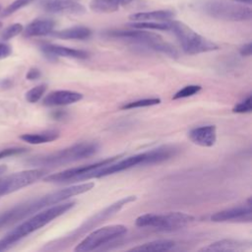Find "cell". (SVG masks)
<instances>
[{"label": "cell", "mask_w": 252, "mask_h": 252, "mask_svg": "<svg viewBox=\"0 0 252 252\" xmlns=\"http://www.w3.org/2000/svg\"><path fill=\"white\" fill-rule=\"evenodd\" d=\"M94 182H85L81 184L70 185L66 188L48 193L36 199L22 203L0 215V228L20 221L30 216L53 205L61 203L66 199L86 193L93 189Z\"/></svg>", "instance_id": "obj_1"}, {"label": "cell", "mask_w": 252, "mask_h": 252, "mask_svg": "<svg viewBox=\"0 0 252 252\" xmlns=\"http://www.w3.org/2000/svg\"><path fill=\"white\" fill-rule=\"evenodd\" d=\"M177 149L172 146H162L156 149L149 150L144 153H140L118 161L114 160L113 162L101 166L99 168L94 169L86 173L82 180H88L91 178H99L107 176L116 172H120L138 165H152L156 163H160L173 156H175Z\"/></svg>", "instance_id": "obj_2"}, {"label": "cell", "mask_w": 252, "mask_h": 252, "mask_svg": "<svg viewBox=\"0 0 252 252\" xmlns=\"http://www.w3.org/2000/svg\"><path fill=\"white\" fill-rule=\"evenodd\" d=\"M76 202H61L56 205L47 207L28 218L25 221L17 225L14 229L8 232L0 239V251H4L20 241L29 234L43 227L51 220L62 216L75 206Z\"/></svg>", "instance_id": "obj_3"}, {"label": "cell", "mask_w": 252, "mask_h": 252, "mask_svg": "<svg viewBox=\"0 0 252 252\" xmlns=\"http://www.w3.org/2000/svg\"><path fill=\"white\" fill-rule=\"evenodd\" d=\"M104 35L110 38L121 39L138 44L167 55L171 58L178 57V51L172 44L164 41L159 34L148 32V30L135 28H131L129 30H109L104 32Z\"/></svg>", "instance_id": "obj_4"}, {"label": "cell", "mask_w": 252, "mask_h": 252, "mask_svg": "<svg viewBox=\"0 0 252 252\" xmlns=\"http://www.w3.org/2000/svg\"><path fill=\"white\" fill-rule=\"evenodd\" d=\"M98 150V145L94 142H82L72 145L57 152L34 157L28 162L34 166H56L74 162L94 155Z\"/></svg>", "instance_id": "obj_5"}, {"label": "cell", "mask_w": 252, "mask_h": 252, "mask_svg": "<svg viewBox=\"0 0 252 252\" xmlns=\"http://www.w3.org/2000/svg\"><path fill=\"white\" fill-rule=\"evenodd\" d=\"M170 31L175 34L182 50L194 55L219 49V45L197 33L187 25L179 21H170Z\"/></svg>", "instance_id": "obj_6"}, {"label": "cell", "mask_w": 252, "mask_h": 252, "mask_svg": "<svg viewBox=\"0 0 252 252\" xmlns=\"http://www.w3.org/2000/svg\"><path fill=\"white\" fill-rule=\"evenodd\" d=\"M201 8L208 16L226 22L249 21L252 17L250 6L238 2L213 0L205 2Z\"/></svg>", "instance_id": "obj_7"}, {"label": "cell", "mask_w": 252, "mask_h": 252, "mask_svg": "<svg viewBox=\"0 0 252 252\" xmlns=\"http://www.w3.org/2000/svg\"><path fill=\"white\" fill-rule=\"evenodd\" d=\"M194 220V217L181 212L166 214H145L139 216L135 223L139 227H154L161 230H176L185 227Z\"/></svg>", "instance_id": "obj_8"}, {"label": "cell", "mask_w": 252, "mask_h": 252, "mask_svg": "<svg viewBox=\"0 0 252 252\" xmlns=\"http://www.w3.org/2000/svg\"><path fill=\"white\" fill-rule=\"evenodd\" d=\"M127 232V227L123 224H111L102 226L92 231L74 248L76 252L92 251L100 246L123 236Z\"/></svg>", "instance_id": "obj_9"}, {"label": "cell", "mask_w": 252, "mask_h": 252, "mask_svg": "<svg viewBox=\"0 0 252 252\" xmlns=\"http://www.w3.org/2000/svg\"><path fill=\"white\" fill-rule=\"evenodd\" d=\"M137 199L136 196H126V197H123L121 199H119L118 201L112 203L111 205L107 206L106 208H104L103 210L97 212L96 214H94V216H92L90 219L86 220V221L79 227H77L70 235L66 236L61 244L67 242V241H74L75 239H77L78 237H80V235L86 233L87 231L91 230L92 228L95 227L96 225L100 224L102 221H104L105 220L111 218L112 216H114L116 213H118L125 205L131 203V202H134L135 200Z\"/></svg>", "instance_id": "obj_10"}, {"label": "cell", "mask_w": 252, "mask_h": 252, "mask_svg": "<svg viewBox=\"0 0 252 252\" xmlns=\"http://www.w3.org/2000/svg\"><path fill=\"white\" fill-rule=\"evenodd\" d=\"M47 173L46 169L33 168L15 172L0 178V196L7 195L27 187L41 179Z\"/></svg>", "instance_id": "obj_11"}, {"label": "cell", "mask_w": 252, "mask_h": 252, "mask_svg": "<svg viewBox=\"0 0 252 252\" xmlns=\"http://www.w3.org/2000/svg\"><path fill=\"white\" fill-rule=\"evenodd\" d=\"M121 156H114L111 158H107L104 159H101L99 161L94 162V163H90L87 165H83V166H77V167H72V168H68L65 170H62L60 172H56L53 174H49L46 176H43V181L45 182H50V183H65V182H71V181H79L82 180V177L96 168H99L101 166H104L106 164H109L111 162H113L114 160H117Z\"/></svg>", "instance_id": "obj_12"}, {"label": "cell", "mask_w": 252, "mask_h": 252, "mask_svg": "<svg viewBox=\"0 0 252 252\" xmlns=\"http://www.w3.org/2000/svg\"><path fill=\"white\" fill-rule=\"evenodd\" d=\"M211 220L216 222L251 221V199L249 198L245 205L225 209L212 215Z\"/></svg>", "instance_id": "obj_13"}, {"label": "cell", "mask_w": 252, "mask_h": 252, "mask_svg": "<svg viewBox=\"0 0 252 252\" xmlns=\"http://www.w3.org/2000/svg\"><path fill=\"white\" fill-rule=\"evenodd\" d=\"M41 7L44 11L53 14L79 16L86 13L85 6L73 0H43Z\"/></svg>", "instance_id": "obj_14"}, {"label": "cell", "mask_w": 252, "mask_h": 252, "mask_svg": "<svg viewBox=\"0 0 252 252\" xmlns=\"http://www.w3.org/2000/svg\"><path fill=\"white\" fill-rule=\"evenodd\" d=\"M41 51L49 58L56 59L58 57L75 58V59H86L89 57V52L82 49L70 48L58 44L45 43L41 45Z\"/></svg>", "instance_id": "obj_15"}, {"label": "cell", "mask_w": 252, "mask_h": 252, "mask_svg": "<svg viewBox=\"0 0 252 252\" xmlns=\"http://www.w3.org/2000/svg\"><path fill=\"white\" fill-rule=\"evenodd\" d=\"M189 139L201 147H212L217 141V128L215 125H204L191 129L188 132Z\"/></svg>", "instance_id": "obj_16"}, {"label": "cell", "mask_w": 252, "mask_h": 252, "mask_svg": "<svg viewBox=\"0 0 252 252\" xmlns=\"http://www.w3.org/2000/svg\"><path fill=\"white\" fill-rule=\"evenodd\" d=\"M83 98V94L67 90H59L49 93L42 100V103L46 106H63L75 103Z\"/></svg>", "instance_id": "obj_17"}, {"label": "cell", "mask_w": 252, "mask_h": 252, "mask_svg": "<svg viewBox=\"0 0 252 252\" xmlns=\"http://www.w3.org/2000/svg\"><path fill=\"white\" fill-rule=\"evenodd\" d=\"M54 27L55 23L51 19H36L24 28L23 33L27 37L47 35L54 30Z\"/></svg>", "instance_id": "obj_18"}, {"label": "cell", "mask_w": 252, "mask_h": 252, "mask_svg": "<svg viewBox=\"0 0 252 252\" xmlns=\"http://www.w3.org/2000/svg\"><path fill=\"white\" fill-rule=\"evenodd\" d=\"M250 242L238 239H221L203 247L200 251H243L250 248Z\"/></svg>", "instance_id": "obj_19"}, {"label": "cell", "mask_w": 252, "mask_h": 252, "mask_svg": "<svg viewBox=\"0 0 252 252\" xmlns=\"http://www.w3.org/2000/svg\"><path fill=\"white\" fill-rule=\"evenodd\" d=\"M174 17V12L170 10H156L150 12H139L129 16L132 22H164L170 21Z\"/></svg>", "instance_id": "obj_20"}, {"label": "cell", "mask_w": 252, "mask_h": 252, "mask_svg": "<svg viewBox=\"0 0 252 252\" xmlns=\"http://www.w3.org/2000/svg\"><path fill=\"white\" fill-rule=\"evenodd\" d=\"M50 35L60 39H87L92 35V31L85 26H75L59 31H52Z\"/></svg>", "instance_id": "obj_21"}, {"label": "cell", "mask_w": 252, "mask_h": 252, "mask_svg": "<svg viewBox=\"0 0 252 252\" xmlns=\"http://www.w3.org/2000/svg\"><path fill=\"white\" fill-rule=\"evenodd\" d=\"M59 136L60 132L58 130H46L38 133H26L23 134L20 139L32 145H39L55 141Z\"/></svg>", "instance_id": "obj_22"}, {"label": "cell", "mask_w": 252, "mask_h": 252, "mask_svg": "<svg viewBox=\"0 0 252 252\" xmlns=\"http://www.w3.org/2000/svg\"><path fill=\"white\" fill-rule=\"evenodd\" d=\"M132 1L133 0H93L90 3V8L96 13H113L121 6H125Z\"/></svg>", "instance_id": "obj_23"}, {"label": "cell", "mask_w": 252, "mask_h": 252, "mask_svg": "<svg viewBox=\"0 0 252 252\" xmlns=\"http://www.w3.org/2000/svg\"><path fill=\"white\" fill-rule=\"evenodd\" d=\"M174 241L169 239H159L150 241L139 246L133 247L130 251H167L174 247Z\"/></svg>", "instance_id": "obj_24"}, {"label": "cell", "mask_w": 252, "mask_h": 252, "mask_svg": "<svg viewBox=\"0 0 252 252\" xmlns=\"http://www.w3.org/2000/svg\"><path fill=\"white\" fill-rule=\"evenodd\" d=\"M170 21H164V22H132L129 25V27L135 28V29H141V30L170 31Z\"/></svg>", "instance_id": "obj_25"}, {"label": "cell", "mask_w": 252, "mask_h": 252, "mask_svg": "<svg viewBox=\"0 0 252 252\" xmlns=\"http://www.w3.org/2000/svg\"><path fill=\"white\" fill-rule=\"evenodd\" d=\"M33 1L34 0H15L12 3H10L7 7H5L3 10H1L0 17L1 18H6V17L14 14L15 12L21 10L22 8L30 5Z\"/></svg>", "instance_id": "obj_26"}, {"label": "cell", "mask_w": 252, "mask_h": 252, "mask_svg": "<svg viewBox=\"0 0 252 252\" xmlns=\"http://www.w3.org/2000/svg\"><path fill=\"white\" fill-rule=\"evenodd\" d=\"M160 102L159 98L157 97H152V98H143V99H138L134 101H130L125 103L124 105L121 106L122 109H133V108H140V107H147V106H152L158 104Z\"/></svg>", "instance_id": "obj_27"}, {"label": "cell", "mask_w": 252, "mask_h": 252, "mask_svg": "<svg viewBox=\"0 0 252 252\" xmlns=\"http://www.w3.org/2000/svg\"><path fill=\"white\" fill-rule=\"evenodd\" d=\"M46 89H47V86L45 84H40L38 86H35L34 88L31 89L26 93V99L31 103L37 102L41 98V96L44 94Z\"/></svg>", "instance_id": "obj_28"}, {"label": "cell", "mask_w": 252, "mask_h": 252, "mask_svg": "<svg viewBox=\"0 0 252 252\" xmlns=\"http://www.w3.org/2000/svg\"><path fill=\"white\" fill-rule=\"evenodd\" d=\"M202 87L199 85H188L185 86L184 88L180 89L178 92H176L173 96L172 99H179V98H184V97H188V96H192L196 94H198L201 91Z\"/></svg>", "instance_id": "obj_29"}, {"label": "cell", "mask_w": 252, "mask_h": 252, "mask_svg": "<svg viewBox=\"0 0 252 252\" xmlns=\"http://www.w3.org/2000/svg\"><path fill=\"white\" fill-rule=\"evenodd\" d=\"M23 30H24V27L22 24L16 23V24L10 25L6 29H4L3 32H1V39L9 40V39L17 36L21 32H23Z\"/></svg>", "instance_id": "obj_30"}, {"label": "cell", "mask_w": 252, "mask_h": 252, "mask_svg": "<svg viewBox=\"0 0 252 252\" xmlns=\"http://www.w3.org/2000/svg\"><path fill=\"white\" fill-rule=\"evenodd\" d=\"M252 110V96L248 94L242 101L237 103L233 108L232 112L234 113H247Z\"/></svg>", "instance_id": "obj_31"}, {"label": "cell", "mask_w": 252, "mask_h": 252, "mask_svg": "<svg viewBox=\"0 0 252 252\" xmlns=\"http://www.w3.org/2000/svg\"><path fill=\"white\" fill-rule=\"evenodd\" d=\"M27 152L26 148H18V147H13V148H6L3 150H0V159L7 158V157H11V156H16V155H20Z\"/></svg>", "instance_id": "obj_32"}, {"label": "cell", "mask_w": 252, "mask_h": 252, "mask_svg": "<svg viewBox=\"0 0 252 252\" xmlns=\"http://www.w3.org/2000/svg\"><path fill=\"white\" fill-rule=\"evenodd\" d=\"M11 52H12V49L10 45L3 42L0 43V59L8 57L11 54Z\"/></svg>", "instance_id": "obj_33"}, {"label": "cell", "mask_w": 252, "mask_h": 252, "mask_svg": "<svg viewBox=\"0 0 252 252\" xmlns=\"http://www.w3.org/2000/svg\"><path fill=\"white\" fill-rule=\"evenodd\" d=\"M251 52H252V43L251 42H247V43L243 44L239 49V53L242 56H250Z\"/></svg>", "instance_id": "obj_34"}, {"label": "cell", "mask_w": 252, "mask_h": 252, "mask_svg": "<svg viewBox=\"0 0 252 252\" xmlns=\"http://www.w3.org/2000/svg\"><path fill=\"white\" fill-rule=\"evenodd\" d=\"M40 77V71L37 68H32L29 70L27 74L28 80H36Z\"/></svg>", "instance_id": "obj_35"}, {"label": "cell", "mask_w": 252, "mask_h": 252, "mask_svg": "<svg viewBox=\"0 0 252 252\" xmlns=\"http://www.w3.org/2000/svg\"><path fill=\"white\" fill-rule=\"evenodd\" d=\"M233 2H238V3H243V4H247V5H250L252 0H231Z\"/></svg>", "instance_id": "obj_36"}, {"label": "cell", "mask_w": 252, "mask_h": 252, "mask_svg": "<svg viewBox=\"0 0 252 252\" xmlns=\"http://www.w3.org/2000/svg\"><path fill=\"white\" fill-rule=\"evenodd\" d=\"M6 170H7V166L6 165H0V175L3 174Z\"/></svg>", "instance_id": "obj_37"}, {"label": "cell", "mask_w": 252, "mask_h": 252, "mask_svg": "<svg viewBox=\"0 0 252 252\" xmlns=\"http://www.w3.org/2000/svg\"><path fill=\"white\" fill-rule=\"evenodd\" d=\"M1 10H2V7H1V5H0V12H1Z\"/></svg>", "instance_id": "obj_38"}]
</instances>
